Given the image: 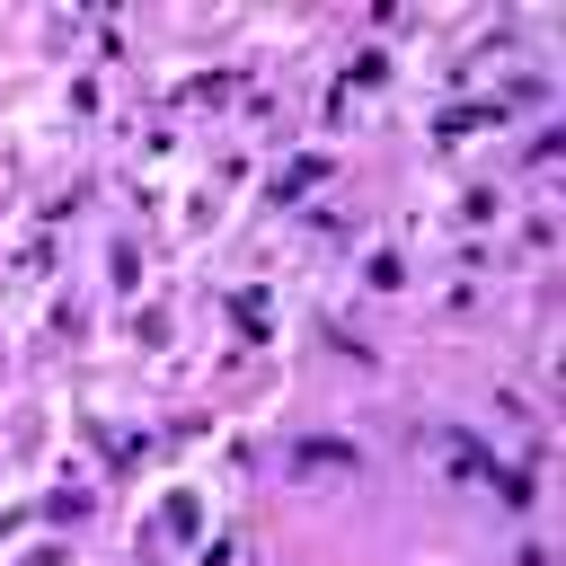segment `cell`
Returning <instances> with one entry per match:
<instances>
[{"mask_svg": "<svg viewBox=\"0 0 566 566\" xmlns=\"http://www.w3.org/2000/svg\"><path fill=\"white\" fill-rule=\"evenodd\" d=\"M389 80V53H354V88H380Z\"/></svg>", "mask_w": 566, "mask_h": 566, "instance_id": "3957f363", "label": "cell"}, {"mask_svg": "<svg viewBox=\"0 0 566 566\" xmlns=\"http://www.w3.org/2000/svg\"><path fill=\"white\" fill-rule=\"evenodd\" d=\"M486 486H495L513 513H522V504H539V495H531V469H504V460H495V469H486Z\"/></svg>", "mask_w": 566, "mask_h": 566, "instance_id": "7a4b0ae2", "label": "cell"}, {"mask_svg": "<svg viewBox=\"0 0 566 566\" xmlns=\"http://www.w3.org/2000/svg\"><path fill=\"white\" fill-rule=\"evenodd\" d=\"M292 460H301V469H363L354 442H292Z\"/></svg>", "mask_w": 566, "mask_h": 566, "instance_id": "6da1fadb", "label": "cell"}]
</instances>
